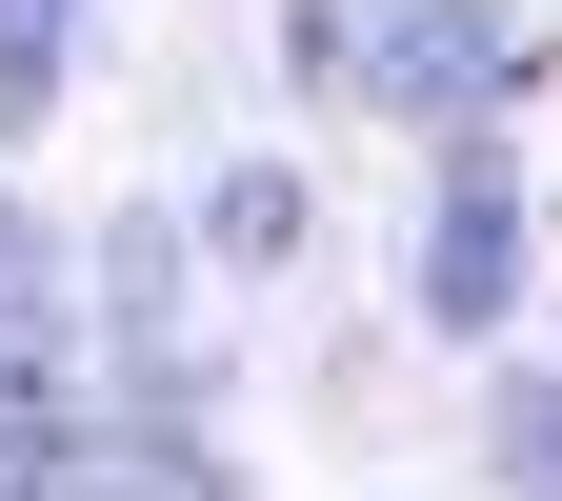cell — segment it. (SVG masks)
Instances as JSON below:
<instances>
[{
	"mask_svg": "<svg viewBox=\"0 0 562 501\" xmlns=\"http://www.w3.org/2000/svg\"><path fill=\"white\" fill-rule=\"evenodd\" d=\"M503 301H522V201H503V181H442V221H422V321L482 341Z\"/></svg>",
	"mask_w": 562,
	"mask_h": 501,
	"instance_id": "6da1fadb",
	"label": "cell"
},
{
	"mask_svg": "<svg viewBox=\"0 0 562 501\" xmlns=\"http://www.w3.org/2000/svg\"><path fill=\"white\" fill-rule=\"evenodd\" d=\"M362 60H382V101H422V121H462V101H503V81H522V41L482 21V0H422V21H382Z\"/></svg>",
	"mask_w": 562,
	"mask_h": 501,
	"instance_id": "7a4b0ae2",
	"label": "cell"
},
{
	"mask_svg": "<svg viewBox=\"0 0 562 501\" xmlns=\"http://www.w3.org/2000/svg\"><path fill=\"white\" fill-rule=\"evenodd\" d=\"M60 21H81V0H0V121L60 81Z\"/></svg>",
	"mask_w": 562,
	"mask_h": 501,
	"instance_id": "3957f363",
	"label": "cell"
},
{
	"mask_svg": "<svg viewBox=\"0 0 562 501\" xmlns=\"http://www.w3.org/2000/svg\"><path fill=\"white\" fill-rule=\"evenodd\" d=\"M281 241H302V181H281V161L222 181V261H281Z\"/></svg>",
	"mask_w": 562,
	"mask_h": 501,
	"instance_id": "277c9868",
	"label": "cell"
},
{
	"mask_svg": "<svg viewBox=\"0 0 562 501\" xmlns=\"http://www.w3.org/2000/svg\"><path fill=\"white\" fill-rule=\"evenodd\" d=\"M503 462H522V501H562V382H542V401L503 421Z\"/></svg>",
	"mask_w": 562,
	"mask_h": 501,
	"instance_id": "5b68a950",
	"label": "cell"
},
{
	"mask_svg": "<svg viewBox=\"0 0 562 501\" xmlns=\"http://www.w3.org/2000/svg\"><path fill=\"white\" fill-rule=\"evenodd\" d=\"M0 321H41V241L21 221H0Z\"/></svg>",
	"mask_w": 562,
	"mask_h": 501,
	"instance_id": "8992f818",
	"label": "cell"
}]
</instances>
